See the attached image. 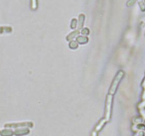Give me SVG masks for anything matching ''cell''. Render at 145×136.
<instances>
[{
	"label": "cell",
	"mask_w": 145,
	"mask_h": 136,
	"mask_svg": "<svg viewBox=\"0 0 145 136\" xmlns=\"http://www.w3.org/2000/svg\"><path fill=\"white\" fill-rule=\"evenodd\" d=\"M123 75H124V72L122 71H121V70L119 71L118 74H116L115 79L112 81V85L110 86V92H110V94H115L116 89H117V86H118L119 82H120V80L122 78Z\"/></svg>",
	"instance_id": "obj_1"
},
{
	"label": "cell",
	"mask_w": 145,
	"mask_h": 136,
	"mask_svg": "<svg viewBox=\"0 0 145 136\" xmlns=\"http://www.w3.org/2000/svg\"><path fill=\"white\" fill-rule=\"evenodd\" d=\"M79 33V31H74L73 33H71L69 34L68 36L67 37V40H72V38H74V37H76L78 34Z\"/></svg>",
	"instance_id": "obj_4"
},
{
	"label": "cell",
	"mask_w": 145,
	"mask_h": 136,
	"mask_svg": "<svg viewBox=\"0 0 145 136\" xmlns=\"http://www.w3.org/2000/svg\"><path fill=\"white\" fill-rule=\"evenodd\" d=\"M77 41H78L79 43L84 44V43H86V42L88 41V38H86V37L79 36V38H77Z\"/></svg>",
	"instance_id": "obj_5"
},
{
	"label": "cell",
	"mask_w": 145,
	"mask_h": 136,
	"mask_svg": "<svg viewBox=\"0 0 145 136\" xmlns=\"http://www.w3.org/2000/svg\"><path fill=\"white\" fill-rule=\"evenodd\" d=\"M77 43L75 42V41H72V42H71L70 44H69V47L71 48H73V49H74V48H77Z\"/></svg>",
	"instance_id": "obj_9"
},
{
	"label": "cell",
	"mask_w": 145,
	"mask_h": 136,
	"mask_svg": "<svg viewBox=\"0 0 145 136\" xmlns=\"http://www.w3.org/2000/svg\"><path fill=\"white\" fill-rule=\"evenodd\" d=\"M138 3L139 5V7L141 9V10L142 11H145V4L144 3V0H138Z\"/></svg>",
	"instance_id": "obj_6"
},
{
	"label": "cell",
	"mask_w": 145,
	"mask_h": 136,
	"mask_svg": "<svg viewBox=\"0 0 145 136\" xmlns=\"http://www.w3.org/2000/svg\"><path fill=\"white\" fill-rule=\"evenodd\" d=\"M111 101H112V96H108V99H107V103H106V107H107V113L108 114V118H109V116H110V106H111Z\"/></svg>",
	"instance_id": "obj_2"
},
{
	"label": "cell",
	"mask_w": 145,
	"mask_h": 136,
	"mask_svg": "<svg viewBox=\"0 0 145 136\" xmlns=\"http://www.w3.org/2000/svg\"><path fill=\"white\" fill-rule=\"evenodd\" d=\"M84 20H85V16L83 13H81L79 17V28H81L83 26Z\"/></svg>",
	"instance_id": "obj_3"
},
{
	"label": "cell",
	"mask_w": 145,
	"mask_h": 136,
	"mask_svg": "<svg viewBox=\"0 0 145 136\" xmlns=\"http://www.w3.org/2000/svg\"><path fill=\"white\" fill-rule=\"evenodd\" d=\"M144 2H145V0H144Z\"/></svg>",
	"instance_id": "obj_12"
},
{
	"label": "cell",
	"mask_w": 145,
	"mask_h": 136,
	"mask_svg": "<svg viewBox=\"0 0 145 136\" xmlns=\"http://www.w3.org/2000/svg\"><path fill=\"white\" fill-rule=\"evenodd\" d=\"M136 1H137V0H129L128 2H127V7H132V6H133V5L135 4Z\"/></svg>",
	"instance_id": "obj_8"
},
{
	"label": "cell",
	"mask_w": 145,
	"mask_h": 136,
	"mask_svg": "<svg viewBox=\"0 0 145 136\" xmlns=\"http://www.w3.org/2000/svg\"><path fill=\"white\" fill-rule=\"evenodd\" d=\"M38 7V2L37 0H31V9L36 10Z\"/></svg>",
	"instance_id": "obj_7"
},
{
	"label": "cell",
	"mask_w": 145,
	"mask_h": 136,
	"mask_svg": "<svg viewBox=\"0 0 145 136\" xmlns=\"http://www.w3.org/2000/svg\"><path fill=\"white\" fill-rule=\"evenodd\" d=\"M82 34H85V35H88L89 33V29L88 28H84V29H83V31H82Z\"/></svg>",
	"instance_id": "obj_11"
},
{
	"label": "cell",
	"mask_w": 145,
	"mask_h": 136,
	"mask_svg": "<svg viewBox=\"0 0 145 136\" xmlns=\"http://www.w3.org/2000/svg\"><path fill=\"white\" fill-rule=\"evenodd\" d=\"M76 20L75 19H74L72 20V23H71V28H75L76 26Z\"/></svg>",
	"instance_id": "obj_10"
}]
</instances>
